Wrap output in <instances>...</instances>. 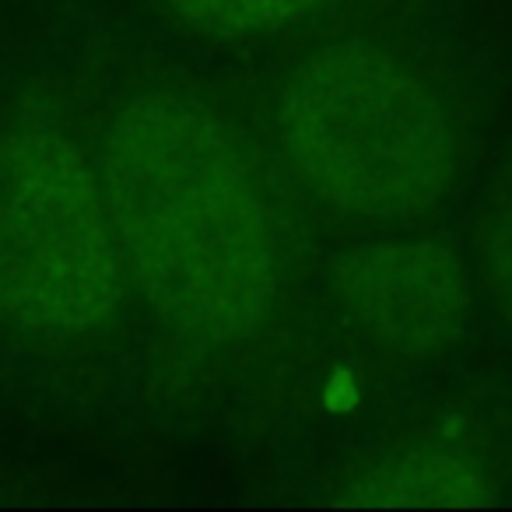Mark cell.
<instances>
[{
	"label": "cell",
	"instance_id": "6da1fadb",
	"mask_svg": "<svg viewBox=\"0 0 512 512\" xmlns=\"http://www.w3.org/2000/svg\"><path fill=\"white\" fill-rule=\"evenodd\" d=\"M99 183L127 285L165 327L200 344L264 327L278 228L225 123L183 95H134L109 120Z\"/></svg>",
	"mask_w": 512,
	"mask_h": 512
},
{
	"label": "cell",
	"instance_id": "7a4b0ae2",
	"mask_svg": "<svg viewBox=\"0 0 512 512\" xmlns=\"http://www.w3.org/2000/svg\"><path fill=\"white\" fill-rule=\"evenodd\" d=\"M274 127L299 183L351 218H428L460 179L449 99L418 64L369 39L302 57L278 88Z\"/></svg>",
	"mask_w": 512,
	"mask_h": 512
},
{
	"label": "cell",
	"instance_id": "3957f363",
	"mask_svg": "<svg viewBox=\"0 0 512 512\" xmlns=\"http://www.w3.org/2000/svg\"><path fill=\"white\" fill-rule=\"evenodd\" d=\"M127 288L99 169L43 113L0 120V330L85 341Z\"/></svg>",
	"mask_w": 512,
	"mask_h": 512
},
{
	"label": "cell",
	"instance_id": "277c9868",
	"mask_svg": "<svg viewBox=\"0 0 512 512\" xmlns=\"http://www.w3.org/2000/svg\"><path fill=\"white\" fill-rule=\"evenodd\" d=\"M334 299L365 344L393 358H435L463 337L470 281L435 239H376L334 264Z\"/></svg>",
	"mask_w": 512,
	"mask_h": 512
},
{
	"label": "cell",
	"instance_id": "5b68a950",
	"mask_svg": "<svg viewBox=\"0 0 512 512\" xmlns=\"http://www.w3.org/2000/svg\"><path fill=\"white\" fill-rule=\"evenodd\" d=\"M341 502L351 505H484L488 477L467 456L442 449H404L365 467Z\"/></svg>",
	"mask_w": 512,
	"mask_h": 512
},
{
	"label": "cell",
	"instance_id": "8992f818",
	"mask_svg": "<svg viewBox=\"0 0 512 512\" xmlns=\"http://www.w3.org/2000/svg\"><path fill=\"white\" fill-rule=\"evenodd\" d=\"M176 25L214 39H253L316 15L330 0H155Z\"/></svg>",
	"mask_w": 512,
	"mask_h": 512
},
{
	"label": "cell",
	"instance_id": "52a82bcc",
	"mask_svg": "<svg viewBox=\"0 0 512 512\" xmlns=\"http://www.w3.org/2000/svg\"><path fill=\"white\" fill-rule=\"evenodd\" d=\"M477 271L495 313L512 327V172L498 179L481 207Z\"/></svg>",
	"mask_w": 512,
	"mask_h": 512
}]
</instances>
